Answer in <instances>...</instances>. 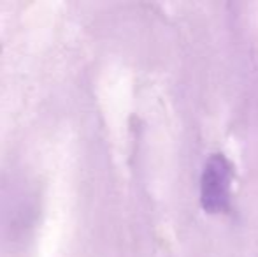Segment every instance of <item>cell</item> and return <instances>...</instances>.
I'll use <instances>...</instances> for the list:
<instances>
[{
  "mask_svg": "<svg viewBox=\"0 0 258 257\" xmlns=\"http://www.w3.org/2000/svg\"><path fill=\"white\" fill-rule=\"evenodd\" d=\"M232 164L223 153L206 162L201 178V202L207 213H225L230 206Z\"/></svg>",
  "mask_w": 258,
  "mask_h": 257,
  "instance_id": "cell-1",
  "label": "cell"
}]
</instances>
